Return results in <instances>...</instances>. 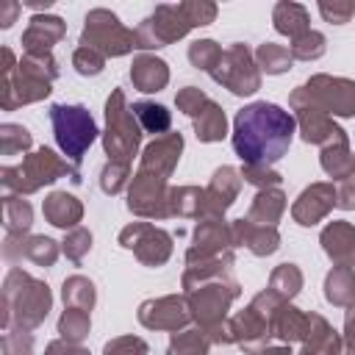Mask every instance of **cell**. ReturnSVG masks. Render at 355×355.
<instances>
[{
  "mask_svg": "<svg viewBox=\"0 0 355 355\" xmlns=\"http://www.w3.org/2000/svg\"><path fill=\"white\" fill-rule=\"evenodd\" d=\"M294 136V116L275 103L244 105L233 119V150L244 166H272Z\"/></svg>",
  "mask_w": 355,
  "mask_h": 355,
  "instance_id": "6da1fadb",
  "label": "cell"
},
{
  "mask_svg": "<svg viewBox=\"0 0 355 355\" xmlns=\"http://www.w3.org/2000/svg\"><path fill=\"white\" fill-rule=\"evenodd\" d=\"M50 311V291L44 283L22 275L14 269L6 277V316L3 322L8 324L11 316L19 322V327H36Z\"/></svg>",
  "mask_w": 355,
  "mask_h": 355,
  "instance_id": "7a4b0ae2",
  "label": "cell"
},
{
  "mask_svg": "<svg viewBox=\"0 0 355 355\" xmlns=\"http://www.w3.org/2000/svg\"><path fill=\"white\" fill-rule=\"evenodd\" d=\"M80 44L92 47L103 55H128L133 47H139L136 42V31L125 28L119 22V17L108 8H92L83 19V33H80Z\"/></svg>",
  "mask_w": 355,
  "mask_h": 355,
  "instance_id": "3957f363",
  "label": "cell"
},
{
  "mask_svg": "<svg viewBox=\"0 0 355 355\" xmlns=\"http://www.w3.org/2000/svg\"><path fill=\"white\" fill-rule=\"evenodd\" d=\"M50 119H53L55 141L64 150V155L69 161H80L97 136V125H94L92 114L83 105H61L58 103L50 108Z\"/></svg>",
  "mask_w": 355,
  "mask_h": 355,
  "instance_id": "277c9868",
  "label": "cell"
},
{
  "mask_svg": "<svg viewBox=\"0 0 355 355\" xmlns=\"http://www.w3.org/2000/svg\"><path fill=\"white\" fill-rule=\"evenodd\" d=\"M105 122H108V128H105V153L111 155V161L128 164L133 158L136 147H139L141 133H139V122H136L133 111L128 108L125 94L119 89L105 103Z\"/></svg>",
  "mask_w": 355,
  "mask_h": 355,
  "instance_id": "5b68a950",
  "label": "cell"
},
{
  "mask_svg": "<svg viewBox=\"0 0 355 355\" xmlns=\"http://www.w3.org/2000/svg\"><path fill=\"white\" fill-rule=\"evenodd\" d=\"M64 172H69L72 180H80V178H78V169H69L53 150L42 147V150H36L33 155H28L19 166H6V169H3V183H6L8 189H14V191L28 194V191H36V189L44 186V183H53V180L61 178Z\"/></svg>",
  "mask_w": 355,
  "mask_h": 355,
  "instance_id": "8992f818",
  "label": "cell"
},
{
  "mask_svg": "<svg viewBox=\"0 0 355 355\" xmlns=\"http://www.w3.org/2000/svg\"><path fill=\"white\" fill-rule=\"evenodd\" d=\"M211 78L222 86H227L233 94H252L261 86V72L255 64V55L250 53L247 44L236 42L227 50H222L219 64L214 67Z\"/></svg>",
  "mask_w": 355,
  "mask_h": 355,
  "instance_id": "52a82bcc",
  "label": "cell"
},
{
  "mask_svg": "<svg viewBox=\"0 0 355 355\" xmlns=\"http://www.w3.org/2000/svg\"><path fill=\"white\" fill-rule=\"evenodd\" d=\"M191 31L189 19L183 17V11L178 6H155V11L150 17L141 19V25L136 28V42L141 50H158L166 47L178 39H183Z\"/></svg>",
  "mask_w": 355,
  "mask_h": 355,
  "instance_id": "ba28073f",
  "label": "cell"
},
{
  "mask_svg": "<svg viewBox=\"0 0 355 355\" xmlns=\"http://www.w3.org/2000/svg\"><path fill=\"white\" fill-rule=\"evenodd\" d=\"M302 92L324 114H336V116H352L355 114V80L330 78V75H313L302 86Z\"/></svg>",
  "mask_w": 355,
  "mask_h": 355,
  "instance_id": "9c48e42d",
  "label": "cell"
},
{
  "mask_svg": "<svg viewBox=\"0 0 355 355\" xmlns=\"http://www.w3.org/2000/svg\"><path fill=\"white\" fill-rule=\"evenodd\" d=\"M119 241H122L128 250H133V252L139 255V261H144V263H150V266L164 263V261L169 258V252H172V239H169V233H164V230H158V227H153V225H147V222H136V225L125 227L122 236H119Z\"/></svg>",
  "mask_w": 355,
  "mask_h": 355,
  "instance_id": "30bf717a",
  "label": "cell"
},
{
  "mask_svg": "<svg viewBox=\"0 0 355 355\" xmlns=\"http://www.w3.org/2000/svg\"><path fill=\"white\" fill-rule=\"evenodd\" d=\"M164 178H155L150 172H141L133 178L128 208L141 216H166L169 214V191L164 186Z\"/></svg>",
  "mask_w": 355,
  "mask_h": 355,
  "instance_id": "8fae6325",
  "label": "cell"
},
{
  "mask_svg": "<svg viewBox=\"0 0 355 355\" xmlns=\"http://www.w3.org/2000/svg\"><path fill=\"white\" fill-rule=\"evenodd\" d=\"M191 319V311L180 297H161L150 300L139 308V322L153 330H178Z\"/></svg>",
  "mask_w": 355,
  "mask_h": 355,
  "instance_id": "7c38bea8",
  "label": "cell"
},
{
  "mask_svg": "<svg viewBox=\"0 0 355 355\" xmlns=\"http://www.w3.org/2000/svg\"><path fill=\"white\" fill-rule=\"evenodd\" d=\"M67 33V22L55 14H33L25 33H22V47L25 53H50L55 42Z\"/></svg>",
  "mask_w": 355,
  "mask_h": 355,
  "instance_id": "4fadbf2b",
  "label": "cell"
},
{
  "mask_svg": "<svg viewBox=\"0 0 355 355\" xmlns=\"http://www.w3.org/2000/svg\"><path fill=\"white\" fill-rule=\"evenodd\" d=\"M180 150H183V136H180V133H166V136L155 139V141L144 150L141 172H150V175L166 180L169 172L175 169L178 158H180Z\"/></svg>",
  "mask_w": 355,
  "mask_h": 355,
  "instance_id": "5bb4252c",
  "label": "cell"
},
{
  "mask_svg": "<svg viewBox=\"0 0 355 355\" xmlns=\"http://www.w3.org/2000/svg\"><path fill=\"white\" fill-rule=\"evenodd\" d=\"M230 333H233V341H239L247 352H258L272 336V327H269V319L255 305H250L230 322Z\"/></svg>",
  "mask_w": 355,
  "mask_h": 355,
  "instance_id": "9a60e30c",
  "label": "cell"
},
{
  "mask_svg": "<svg viewBox=\"0 0 355 355\" xmlns=\"http://www.w3.org/2000/svg\"><path fill=\"white\" fill-rule=\"evenodd\" d=\"M333 205H336V191H333V186L316 183V186H311V189H305V191L300 194V200L294 202L291 214H294V219H297L300 225H316L322 216H327V211H330Z\"/></svg>",
  "mask_w": 355,
  "mask_h": 355,
  "instance_id": "2e32d148",
  "label": "cell"
},
{
  "mask_svg": "<svg viewBox=\"0 0 355 355\" xmlns=\"http://www.w3.org/2000/svg\"><path fill=\"white\" fill-rule=\"evenodd\" d=\"M230 241L250 247L255 255H269V252L277 250L280 236H277L275 227L255 225V222H250V219H239V222H233V227H230Z\"/></svg>",
  "mask_w": 355,
  "mask_h": 355,
  "instance_id": "e0dca14e",
  "label": "cell"
},
{
  "mask_svg": "<svg viewBox=\"0 0 355 355\" xmlns=\"http://www.w3.org/2000/svg\"><path fill=\"white\" fill-rule=\"evenodd\" d=\"M239 194V172L230 169V166H222L216 169L208 191H205V208L202 214L205 216H219L225 214V208L233 202V197Z\"/></svg>",
  "mask_w": 355,
  "mask_h": 355,
  "instance_id": "ac0fdd59",
  "label": "cell"
},
{
  "mask_svg": "<svg viewBox=\"0 0 355 355\" xmlns=\"http://www.w3.org/2000/svg\"><path fill=\"white\" fill-rule=\"evenodd\" d=\"M130 80L139 92H158L166 86L169 80V69H166V61L150 55V53H141L133 58V67H130Z\"/></svg>",
  "mask_w": 355,
  "mask_h": 355,
  "instance_id": "d6986e66",
  "label": "cell"
},
{
  "mask_svg": "<svg viewBox=\"0 0 355 355\" xmlns=\"http://www.w3.org/2000/svg\"><path fill=\"white\" fill-rule=\"evenodd\" d=\"M302 352L300 355H341L336 330L316 313L308 316V330L302 336Z\"/></svg>",
  "mask_w": 355,
  "mask_h": 355,
  "instance_id": "ffe728a7",
  "label": "cell"
},
{
  "mask_svg": "<svg viewBox=\"0 0 355 355\" xmlns=\"http://www.w3.org/2000/svg\"><path fill=\"white\" fill-rule=\"evenodd\" d=\"M322 244H324V252L333 261L347 263L355 255V227L347 225V222H330L322 230Z\"/></svg>",
  "mask_w": 355,
  "mask_h": 355,
  "instance_id": "44dd1931",
  "label": "cell"
},
{
  "mask_svg": "<svg viewBox=\"0 0 355 355\" xmlns=\"http://www.w3.org/2000/svg\"><path fill=\"white\" fill-rule=\"evenodd\" d=\"M272 22H275V31H277V33L291 36V39L302 36L305 31H311V28H308V8L300 6V3H288V0L275 3V8H272Z\"/></svg>",
  "mask_w": 355,
  "mask_h": 355,
  "instance_id": "7402d4cb",
  "label": "cell"
},
{
  "mask_svg": "<svg viewBox=\"0 0 355 355\" xmlns=\"http://www.w3.org/2000/svg\"><path fill=\"white\" fill-rule=\"evenodd\" d=\"M44 216L55 225V227H72L75 222H80L83 216V208L80 202L67 194V191H53L47 200H44Z\"/></svg>",
  "mask_w": 355,
  "mask_h": 355,
  "instance_id": "603a6c76",
  "label": "cell"
},
{
  "mask_svg": "<svg viewBox=\"0 0 355 355\" xmlns=\"http://www.w3.org/2000/svg\"><path fill=\"white\" fill-rule=\"evenodd\" d=\"M322 166H324V172L330 178H349L355 172V161L349 155L347 136H338L330 144H324V150H322Z\"/></svg>",
  "mask_w": 355,
  "mask_h": 355,
  "instance_id": "cb8c5ba5",
  "label": "cell"
},
{
  "mask_svg": "<svg viewBox=\"0 0 355 355\" xmlns=\"http://www.w3.org/2000/svg\"><path fill=\"white\" fill-rule=\"evenodd\" d=\"M324 294L333 305H352V300H355V272L347 263H338L324 280Z\"/></svg>",
  "mask_w": 355,
  "mask_h": 355,
  "instance_id": "d4e9b609",
  "label": "cell"
},
{
  "mask_svg": "<svg viewBox=\"0 0 355 355\" xmlns=\"http://www.w3.org/2000/svg\"><path fill=\"white\" fill-rule=\"evenodd\" d=\"M286 208V197L277 191V189H266L255 197L252 208H250V222H261L266 227H275V222L280 219Z\"/></svg>",
  "mask_w": 355,
  "mask_h": 355,
  "instance_id": "484cf974",
  "label": "cell"
},
{
  "mask_svg": "<svg viewBox=\"0 0 355 355\" xmlns=\"http://www.w3.org/2000/svg\"><path fill=\"white\" fill-rule=\"evenodd\" d=\"M225 128H227L225 114L214 100H208L205 108L194 116V130H197V139L202 141H219L225 136Z\"/></svg>",
  "mask_w": 355,
  "mask_h": 355,
  "instance_id": "4316f807",
  "label": "cell"
},
{
  "mask_svg": "<svg viewBox=\"0 0 355 355\" xmlns=\"http://www.w3.org/2000/svg\"><path fill=\"white\" fill-rule=\"evenodd\" d=\"M291 53H288V47H283V44H275V42H263L258 50H255V64L266 72V75H280V72H286L288 67H291Z\"/></svg>",
  "mask_w": 355,
  "mask_h": 355,
  "instance_id": "83f0119b",
  "label": "cell"
},
{
  "mask_svg": "<svg viewBox=\"0 0 355 355\" xmlns=\"http://www.w3.org/2000/svg\"><path fill=\"white\" fill-rule=\"evenodd\" d=\"M133 116L139 119V125L147 130V133H164L169 128V111L158 103H150V100H141V103H133Z\"/></svg>",
  "mask_w": 355,
  "mask_h": 355,
  "instance_id": "f1b7e54d",
  "label": "cell"
},
{
  "mask_svg": "<svg viewBox=\"0 0 355 355\" xmlns=\"http://www.w3.org/2000/svg\"><path fill=\"white\" fill-rule=\"evenodd\" d=\"M300 286H302V275H300V269H297L294 263H280V266L272 272L269 288H272L277 297L288 300V297H294V294L300 291Z\"/></svg>",
  "mask_w": 355,
  "mask_h": 355,
  "instance_id": "f546056e",
  "label": "cell"
},
{
  "mask_svg": "<svg viewBox=\"0 0 355 355\" xmlns=\"http://www.w3.org/2000/svg\"><path fill=\"white\" fill-rule=\"evenodd\" d=\"M58 333L67 338V344H78L89 336V313L80 308H67L61 322H58Z\"/></svg>",
  "mask_w": 355,
  "mask_h": 355,
  "instance_id": "4dcf8cb0",
  "label": "cell"
},
{
  "mask_svg": "<svg viewBox=\"0 0 355 355\" xmlns=\"http://www.w3.org/2000/svg\"><path fill=\"white\" fill-rule=\"evenodd\" d=\"M324 47H327V42H324V36H322L319 31H305L302 36L291 39L288 53H291V58H300V61H313V58L324 55Z\"/></svg>",
  "mask_w": 355,
  "mask_h": 355,
  "instance_id": "1f68e13d",
  "label": "cell"
},
{
  "mask_svg": "<svg viewBox=\"0 0 355 355\" xmlns=\"http://www.w3.org/2000/svg\"><path fill=\"white\" fill-rule=\"evenodd\" d=\"M64 302H67L69 308L89 311V308L94 305V286H92L86 277H80V275L69 277V280L64 283Z\"/></svg>",
  "mask_w": 355,
  "mask_h": 355,
  "instance_id": "d6a6232c",
  "label": "cell"
},
{
  "mask_svg": "<svg viewBox=\"0 0 355 355\" xmlns=\"http://www.w3.org/2000/svg\"><path fill=\"white\" fill-rule=\"evenodd\" d=\"M219 58H222V47H219L214 39H197V42L189 47V61H191L197 69L214 72V67L219 64Z\"/></svg>",
  "mask_w": 355,
  "mask_h": 355,
  "instance_id": "836d02e7",
  "label": "cell"
},
{
  "mask_svg": "<svg viewBox=\"0 0 355 355\" xmlns=\"http://www.w3.org/2000/svg\"><path fill=\"white\" fill-rule=\"evenodd\" d=\"M205 352H208V338H205V333H200V330H186V333L172 336V344H169V352H166V355H205Z\"/></svg>",
  "mask_w": 355,
  "mask_h": 355,
  "instance_id": "e575fe53",
  "label": "cell"
},
{
  "mask_svg": "<svg viewBox=\"0 0 355 355\" xmlns=\"http://www.w3.org/2000/svg\"><path fill=\"white\" fill-rule=\"evenodd\" d=\"M178 8L183 11V17L189 19L191 28H202V25H211L216 19V3H208V0H186V3H178Z\"/></svg>",
  "mask_w": 355,
  "mask_h": 355,
  "instance_id": "d590c367",
  "label": "cell"
},
{
  "mask_svg": "<svg viewBox=\"0 0 355 355\" xmlns=\"http://www.w3.org/2000/svg\"><path fill=\"white\" fill-rule=\"evenodd\" d=\"M6 227L11 233H22L31 227V205L19 197H6Z\"/></svg>",
  "mask_w": 355,
  "mask_h": 355,
  "instance_id": "8d00e7d4",
  "label": "cell"
},
{
  "mask_svg": "<svg viewBox=\"0 0 355 355\" xmlns=\"http://www.w3.org/2000/svg\"><path fill=\"white\" fill-rule=\"evenodd\" d=\"M22 255L33 258V261H36V263H42V266H50V263L55 261V255H58V247H55V241H53V239L33 236V239L22 247Z\"/></svg>",
  "mask_w": 355,
  "mask_h": 355,
  "instance_id": "74e56055",
  "label": "cell"
},
{
  "mask_svg": "<svg viewBox=\"0 0 355 355\" xmlns=\"http://www.w3.org/2000/svg\"><path fill=\"white\" fill-rule=\"evenodd\" d=\"M0 139H3V155H14L31 147V133L22 125H3Z\"/></svg>",
  "mask_w": 355,
  "mask_h": 355,
  "instance_id": "f35d334b",
  "label": "cell"
},
{
  "mask_svg": "<svg viewBox=\"0 0 355 355\" xmlns=\"http://www.w3.org/2000/svg\"><path fill=\"white\" fill-rule=\"evenodd\" d=\"M72 64H75V69L80 72V75H100L103 72V64H105V55L103 53H97V50H92V47H78L75 53H72Z\"/></svg>",
  "mask_w": 355,
  "mask_h": 355,
  "instance_id": "ab89813d",
  "label": "cell"
},
{
  "mask_svg": "<svg viewBox=\"0 0 355 355\" xmlns=\"http://www.w3.org/2000/svg\"><path fill=\"white\" fill-rule=\"evenodd\" d=\"M319 14L324 17V22H333V25H344L349 22V17L355 14V3L352 0H322L319 3Z\"/></svg>",
  "mask_w": 355,
  "mask_h": 355,
  "instance_id": "60d3db41",
  "label": "cell"
},
{
  "mask_svg": "<svg viewBox=\"0 0 355 355\" xmlns=\"http://www.w3.org/2000/svg\"><path fill=\"white\" fill-rule=\"evenodd\" d=\"M175 103H178V108H180L183 114H189V116H197V114L205 108L208 97H205L200 89H194V86H186V89H180V92H178Z\"/></svg>",
  "mask_w": 355,
  "mask_h": 355,
  "instance_id": "b9f144b4",
  "label": "cell"
},
{
  "mask_svg": "<svg viewBox=\"0 0 355 355\" xmlns=\"http://www.w3.org/2000/svg\"><path fill=\"white\" fill-rule=\"evenodd\" d=\"M89 247H92V236H89V230H83V227H75V230L67 236V241H64V252H67V258H72V261H80V258L89 252Z\"/></svg>",
  "mask_w": 355,
  "mask_h": 355,
  "instance_id": "7bdbcfd3",
  "label": "cell"
},
{
  "mask_svg": "<svg viewBox=\"0 0 355 355\" xmlns=\"http://www.w3.org/2000/svg\"><path fill=\"white\" fill-rule=\"evenodd\" d=\"M125 178H128V164H116V161H111L105 169H103V191H108V194H116L122 186H125Z\"/></svg>",
  "mask_w": 355,
  "mask_h": 355,
  "instance_id": "ee69618b",
  "label": "cell"
},
{
  "mask_svg": "<svg viewBox=\"0 0 355 355\" xmlns=\"http://www.w3.org/2000/svg\"><path fill=\"white\" fill-rule=\"evenodd\" d=\"M147 352V344L141 338H114L111 344H105V355H144Z\"/></svg>",
  "mask_w": 355,
  "mask_h": 355,
  "instance_id": "f6af8a7d",
  "label": "cell"
},
{
  "mask_svg": "<svg viewBox=\"0 0 355 355\" xmlns=\"http://www.w3.org/2000/svg\"><path fill=\"white\" fill-rule=\"evenodd\" d=\"M6 355H31V336L25 330H8L3 338Z\"/></svg>",
  "mask_w": 355,
  "mask_h": 355,
  "instance_id": "bcb514c9",
  "label": "cell"
},
{
  "mask_svg": "<svg viewBox=\"0 0 355 355\" xmlns=\"http://www.w3.org/2000/svg\"><path fill=\"white\" fill-rule=\"evenodd\" d=\"M241 178H247L250 183H255V186H261V189L280 183V175L272 172L269 166H244V169H241Z\"/></svg>",
  "mask_w": 355,
  "mask_h": 355,
  "instance_id": "7dc6e473",
  "label": "cell"
},
{
  "mask_svg": "<svg viewBox=\"0 0 355 355\" xmlns=\"http://www.w3.org/2000/svg\"><path fill=\"white\" fill-rule=\"evenodd\" d=\"M19 8H22V3H17V0H3V3H0V28H11V25L17 22Z\"/></svg>",
  "mask_w": 355,
  "mask_h": 355,
  "instance_id": "c3c4849f",
  "label": "cell"
},
{
  "mask_svg": "<svg viewBox=\"0 0 355 355\" xmlns=\"http://www.w3.org/2000/svg\"><path fill=\"white\" fill-rule=\"evenodd\" d=\"M336 202L341 208H355V178H347L341 183V189L336 191Z\"/></svg>",
  "mask_w": 355,
  "mask_h": 355,
  "instance_id": "681fc988",
  "label": "cell"
},
{
  "mask_svg": "<svg viewBox=\"0 0 355 355\" xmlns=\"http://www.w3.org/2000/svg\"><path fill=\"white\" fill-rule=\"evenodd\" d=\"M47 355H89L86 349L75 347V344H64V341H53L47 347Z\"/></svg>",
  "mask_w": 355,
  "mask_h": 355,
  "instance_id": "f907efd6",
  "label": "cell"
},
{
  "mask_svg": "<svg viewBox=\"0 0 355 355\" xmlns=\"http://www.w3.org/2000/svg\"><path fill=\"white\" fill-rule=\"evenodd\" d=\"M347 355H355V305L347 313Z\"/></svg>",
  "mask_w": 355,
  "mask_h": 355,
  "instance_id": "816d5d0a",
  "label": "cell"
},
{
  "mask_svg": "<svg viewBox=\"0 0 355 355\" xmlns=\"http://www.w3.org/2000/svg\"><path fill=\"white\" fill-rule=\"evenodd\" d=\"M22 6H28V8H33V11H47V8L53 6V0H44V3H42V0H25Z\"/></svg>",
  "mask_w": 355,
  "mask_h": 355,
  "instance_id": "f5cc1de1",
  "label": "cell"
},
{
  "mask_svg": "<svg viewBox=\"0 0 355 355\" xmlns=\"http://www.w3.org/2000/svg\"><path fill=\"white\" fill-rule=\"evenodd\" d=\"M261 355H291V347L286 344V347H266Z\"/></svg>",
  "mask_w": 355,
  "mask_h": 355,
  "instance_id": "db71d44e",
  "label": "cell"
},
{
  "mask_svg": "<svg viewBox=\"0 0 355 355\" xmlns=\"http://www.w3.org/2000/svg\"><path fill=\"white\" fill-rule=\"evenodd\" d=\"M352 161H355V155H352Z\"/></svg>",
  "mask_w": 355,
  "mask_h": 355,
  "instance_id": "11a10c76",
  "label": "cell"
}]
</instances>
